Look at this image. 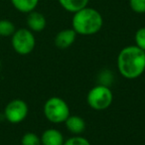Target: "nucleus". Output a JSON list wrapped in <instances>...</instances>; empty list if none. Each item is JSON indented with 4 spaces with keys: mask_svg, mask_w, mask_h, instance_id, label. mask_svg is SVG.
Returning a JSON list of instances; mask_svg holds the SVG:
<instances>
[{
    "mask_svg": "<svg viewBox=\"0 0 145 145\" xmlns=\"http://www.w3.org/2000/svg\"><path fill=\"white\" fill-rule=\"evenodd\" d=\"M117 69L123 78L135 80L145 72V51L135 45L121 49L117 56Z\"/></svg>",
    "mask_w": 145,
    "mask_h": 145,
    "instance_id": "nucleus-1",
    "label": "nucleus"
},
{
    "mask_svg": "<svg viewBox=\"0 0 145 145\" xmlns=\"http://www.w3.org/2000/svg\"><path fill=\"white\" fill-rule=\"evenodd\" d=\"M103 25L101 14L95 8L85 7L74 13L72 19V28L75 32L83 36H91L101 31Z\"/></svg>",
    "mask_w": 145,
    "mask_h": 145,
    "instance_id": "nucleus-2",
    "label": "nucleus"
},
{
    "mask_svg": "<svg viewBox=\"0 0 145 145\" xmlns=\"http://www.w3.org/2000/svg\"><path fill=\"white\" fill-rule=\"evenodd\" d=\"M43 112L45 117L54 124L64 123L71 114L67 101L59 97H52L47 99L43 106Z\"/></svg>",
    "mask_w": 145,
    "mask_h": 145,
    "instance_id": "nucleus-3",
    "label": "nucleus"
},
{
    "mask_svg": "<svg viewBox=\"0 0 145 145\" xmlns=\"http://www.w3.org/2000/svg\"><path fill=\"white\" fill-rule=\"evenodd\" d=\"M112 101V91L103 84L91 88L87 95V103L89 106L97 111L107 109L111 105Z\"/></svg>",
    "mask_w": 145,
    "mask_h": 145,
    "instance_id": "nucleus-4",
    "label": "nucleus"
},
{
    "mask_svg": "<svg viewBox=\"0 0 145 145\" xmlns=\"http://www.w3.org/2000/svg\"><path fill=\"white\" fill-rule=\"evenodd\" d=\"M11 45L17 54L29 55L32 53L36 46V39L34 33L28 28H20L11 36Z\"/></svg>",
    "mask_w": 145,
    "mask_h": 145,
    "instance_id": "nucleus-5",
    "label": "nucleus"
},
{
    "mask_svg": "<svg viewBox=\"0 0 145 145\" xmlns=\"http://www.w3.org/2000/svg\"><path fill=\"white\" fill-rule=\"evenodd\" d=\"M29 107L26 101L21 99H14L6 105L4 108V117L12 124H18L26 119Z\"/></svg>",
    "mask_w": 145,
    "mask_h": 145,
    "instance_id": "nucleus-6",
    "label": "nucleus"
},
{
    "mask_svg": "<svg viewBox=\"0 0 145 145\" xmlns=\"http://www.w3.org/2000/svg\"><path fill=\"white\" fill-rule=\"evenodd\" d=\"M77 35L78 34L72 28L61 30L55 36V46L59 49H62V50L70 48L75 43L76 39H77Z\"/></svg>",
    "mask_w": 145,
    "mask_h": 145,
    "instance_id": "nucleus-7",
    "label": "nucleus"
},
{
    "mask_svg": "<svg viewBox=\"0 0 145 145\" xmlns=\"http://www.w3.org/2000/svg\"><path fill=\"white\" fill-rule=\"evenodd\" d=\"M46 18H45V16L42 13L35 10L28 13V16H27V26H28L29 30H31L33 33L42 32L46 28Z\"/></svg>",
    "mask_w": 145,
    "mask_h": 145,
    "instance_id": "nucleus-8",
    "label": "nucleus"
},
{
    "mask_svg": "<svg viewBox=\"0 0 145 145\" xmlns=\"http://www.w3.org/2000/svg\"><path fill=\"white\" fill-rule=\"evenodd\" d=\"M42 145H63L65 142L64 135L56 128H48L40 136Z\"/></svg>",
    "mask_w": 145,
    "mask_h": 145,
    "instance_id": "nucleus-9",
    "label": "nucleus"
},
{
    "mask_svg": "<svg viewBox=\"0 0 145 145\" xmlns=\"http://www.w3.org/2000/svg\"><path fill=\"white\" fill-rule=\"evenodd\" d=\"M64 123L67 129L74 135H81L86 130V127H87L85 119L79 115L70 114V116L66 119Z\"/></svg>",
    "mask_w": 145,
    "mask_h": 145,
    "instance_id": "nucleus-10",
    "label": "nucleus"
},
{
    "mask_svg": "<svg viewBox=\"0 0 145 145\" xmlns=\"http://www.w3.org/2000/svg\"><path fill=\"white\" fill-rule=\"evenodd\" d=\"M89 0H59L60 5L66 11L76 13L88 6Z\"/></svg>",
    "mask_w": 145,
    "mask_h": 145,
    "instance_id": "nucleus-11",
    "label": "nucleus"
},
{
    "mask_svg": "<svg viewBox=\"0 0 145 145\" xmlns=\"http://www.w3.org/2000/svg\"><path fill=\"white\" fill-rule=\"evenodd\" d=\"M13 7L21 13L32 12L36 9L39 0H10Z\"/></svg>",
    "mask_w": 145,
    "mask_h": 145,
    "instance_id": "nucleus-12",
    "label": "nucleus"
},
{
    "mask_svg": "<svg viewBox=\"0 0 145 145\" xmlns=\"http://www.w3.org/2000/svg\"><path fill=\"white\" fill-rule=\"evenodd\" d=\"M15 31L16 28L13 22L7 19L0 20V36L1 37H11Z\"/></svg>",
    "mask_w": 145,
    "mask_h": 145,
    "instance_id": "nucleus-13",
    "label": "nucleus"
},
{
    "mask_svg": "<svg viewBox=\"0 0 145 145\" xmlns=\"http://www.w3.org/2000/svg\"><path fill=\"white\" fill-rule=\"evenodd\" d=\"M21 145H42L40 136L34 132H26L21 138Z\"/></svg>",
    "mask_w": 145,
    "mask_h": 145,
    "instance_id": "nucleus-14",
    "label": "nucleus"
},
{
    "mask_svg": "<svg viewBox=\"0 0 145 145\" xmlns=\"http://www.w3.org/2000/svg\"><path fill=\"white\" fill-rule=\"evenodd\" d=\"M135 46L145 51V27H141L135 32L134 35Z\"/></svg>",
    "mask_w": 145,
    "mask_h": 145,
    "instance_id": "nucleus-15",
    "label": "nucleus"
},
{
    "mask_svg": "<svg viewBox=\"0 0 145 145\" xmlns=\"http://www.w3.org/2000/svg\"><path fill=\"white\" fill-rule=\"evenodd\" d=\"M63 145H91V142L86 137L81 135H74L67 140H65Z\"/></svg>",
    "mask_w": 145,
    "mask_h": 145,
    "instance_id": "nucleus-16",
    "label": "nucleus"
},
{
    "mask_svg": "<svg viewBox=\"0 0 145 145\" xmlns=\"http://www.w3.org/2000/svg\"><path fill=\"white\" fill-rule=\"evenodd\" d=\"M129 6L137 14L145 13V0H129Z\"/></svg>",
    "mask_w": 145,
    "mask_h": 145,
    "instance_id": "nucleus-17",
    "label": "nucleus"
}]
</instances>
